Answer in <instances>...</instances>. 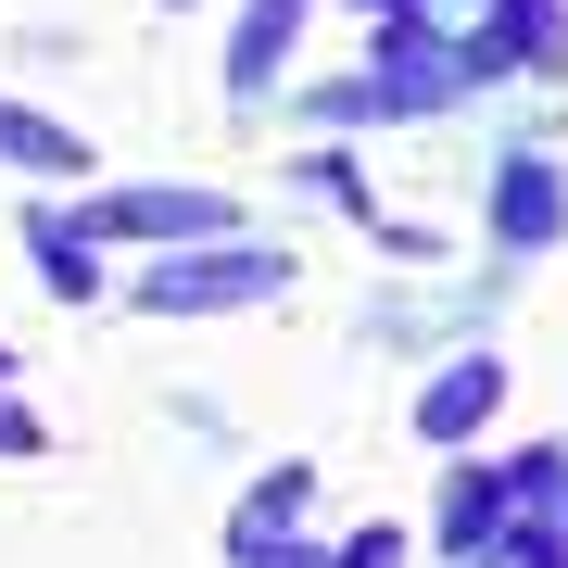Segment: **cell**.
<instances>
[{
  "mask_svg": "<svg viewBox=\"0 0 568 568\" xmlns=\"http://www.w3.org/2000/svg\"><path fill=\"white\" fill-rule=\"evenodd\" d=\"M278 278H291V253L278 241H190V253H164L152 278H126V304L140 316H253V304H278Z\"/></svg>",
  "mask_w": 568,
  "mask_h": 568,
  "instance_id": "cell-1",
  "label": "cell"
},
{
  "mask_svg": "<svg viewBox=\"0 0 568 568\" xmlns=\"http://www.w3.org/2000/svg\"><path fill=\"white\" fill-rule=\"evenodd\" d=\"M77 227L89 241H227L241 203H227V190H89Z\"/></svg>",
  "mask_w": 568,
  "mask_h": 568,
  "instance_id": "cell-2",
  "label": "cell"
},
{
  "mask_svg": "<svg viewBox=\"0 0 568 568\" xmlns=\"http://www.w3.org/2000/svg\"><path fill=\"white\" fill-rule=\"evenodd\" d=\"M556 241H568V178H556L544 152H506V164H493V253L530 265V253H556Z\"/></svg>",
  "mask_w": 568,
  "mask_h": 568,
  "instance_id": "cell-3",
  "label": "cell"
},
{
  "mask_svg": "<svg viewBox=\"0 0 568 568\" xmlns=\"http://www.w3.org/2000/svg\"><path fill=\"white\" fill-rule=\"evenodd\" d=\"M304 13H316V0H253V13L227 26V89H241V102H265V89L291 77V39H304Z\"/></svg>",
  "mask_w": 568,
  "mask_h": 568,
  "instance_id": "cell-4",
  "label": "cell"
},
{
  "mask_svg": "<svg viewBox=\"0 0 568 568\" xmlns=\"http://www.w3.org/2000/svg\"><path fill=\"white\" fill-rule=\"evenodd\" d=\"M493 405H506V366H493V354H455L443 379L417 392V443H467V429H493Z\"/></svg>",
  "mask_w": 568,
  "mask_h": 568,
  "instance_id": "cell-5",
  "label": "cell"
},
{
  "mask_svg": "<svg viewBox=\"0 0 568 568\" xmlns=\"http://www.w3.org/2000/svg\"><path fill=\"white\" fill-rule=\"evenodd\" d=\"M506 518H518V467H455V480H443V544L455 556L506 544Z\"/></svg>",
  "mask_w": 568,
  "mask_h": 568,
  "instance_id": "cell-6",
  "label": "cell"
},
{
  "mask_svg": "<svg viewBox=\"0 0 568 568\" xmlns=\"http://www.w3.org/2000/svg\"><path fill=\"white\" fill-rule=\"evenodd\" d=\"M493 63L506 77H568V0H493Z\"/></svg>",
  "mask_w": 568,
  "mask_h": 568,
  "instance_id": "cell-7",
  "label": "cell"
},
{
  "mask_svg": "<svg viewBox=\"0 0 568 568\" xmlns=\"http://www.w3.org/2000/svg\"><path fill=\"white\" fill-rule=\"evenodd\" d=\"M0 164H26V178H102V152H89L77 126H51L26 102H0Z\"/></svg>",
  "mask_w": 568,
  "mask_h": 568,
  "instance_id": "cell-8",
  "label": "cell"
},
{
  "mask_svg": "<svg viewBox=\"0 0 568 568\" xmlns=\"http://www.w3.org/2000/svg\"><path fill=\"white\" fill-rule=\"evenodd\" d=\"M304 493H316V467H265V493H241V518H227V556H253V544H291Z\"/></svg>",
  "mask_w": 568,
  "mask_h": 568,
  "instance_id": "cell-9",
  "label": "cell"
},
{
  "mask_svg": "<svg viewBox=\"0 0 568 568\" xmlns=\"http://www.w3.org/2000/svg\"><path fill=\"white\" fill-rule=\"evenodd\" d=\"M26 253H39V278H51V304H89V291H102V253H89V227L77 215H26Z\"/></svg>",
  "mask_w": 568,
  "mask_h": 568,
  "instance_id": "cell-10",
  "label": "cell"
},
{
  "mask_svg": "<svg viewBox=\"0 0 568 568\" xmlns=\"http://www.w3.org/2000/svg\"><path fill=\"white\" fill-rule=\"evenodd\" d=\"M328 568H405V530H392V518H366V530H354V544L328 556Z\"/></svg>",
  "mask_w": 568,
  "mask_h": 568,
  "instance_id": "cell-11",
  "label": "cell"
},
{
  "mask_svg": "<svg viewBox=\"0 0 568 568\" xmlns=\"http://www.w3.org/2000/svg\"><path fill=\"white\" fill-rule=\"evenodd\" d=\"M39 443H51L39 417H26V405H0V455H39Z\"/></svg>",
  "mask_w": 568,
  "mask_h": 568,
  "instance_id": "cell-12",
  "label": "cell"
}]
</instances>
